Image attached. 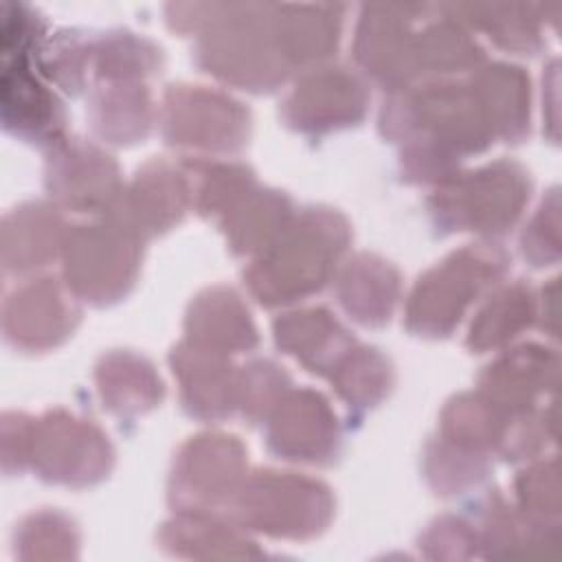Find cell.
<instances>
[{
	"mask_svg": "<svg viewBox=\"0 0 562 562\" xmlns=\"http://www.w3.org/2000/svg\"><path fill=\"white\" fill-rule=\"evenodd\" d=\"M347 244L349 226L340 213L303 209L246 270V283L263 305L303 299L329 281Z\"/></svg>",
	"mask_w": 562,
	"mask_h": 562,
	"instance_id": "1",
	"label": "cell"
},
{
	"mask_svg": "<svg viewBox=\"0 0 562 562\" xmlns=\"http://www.w3.org/2000/svg\"><path fill=\"white\" fill-rule=\"evenodd\" d=\"M520 507L527 516L549 522L558 516V470L555 459L525 470L516 483Z\"/></svg>",
	"mask_w": 562,
	"mask_h": 562,
	"instance_id": "39",
	"label": "cell"
},
{
	"mask_svg": "<svg viewBox=\"0 0 562 562\" xmlns=\"http://www.w3.org/2000/svg\"><path fill=\"white\" fill-rule=\"evenodd\" d=\"M79 536L75 522L59 512H37L15 531L20 558H75Z\"/></svg>",
	"mask_w": 562,
	"mask_h": 562,
	"instance_id": "35",
	"label": "cell"
},
{
	"mask_svg": "<svg viewBox=\"0 0 562 562\" xmlns=\"http://www.w3.org/2000/svg\"><path fill=\"white\" fill-rule=\"evenodd\" d=\"M66 226L57 209L44 202H29L4 215L2 263L7 272L22 274L46 266L64 250Z\"/></svg>",
	"mask_w": 562,
	"mask_h": 562,
	"instance_id": "19",
	"label": "cell"
},
{
	"mask_svg": "<svg viewBox=\"0 0 562 562\" xmlns=\"http://www.w3.org/2000/svg\"><path fill=\"white\" fill-rule=\"evenodd\" d=\"M46 189L61 206L79 213H110L123 193L116 162L81 138L53 147L46 160Z\"/></svg>",
	"mask_w": 562,
	"mask_h": 562,
	"instance_id": "11",
	"label": "cell"
},
{
	"mask_svg": "<svg viewBox=\"0 0 562 562\" xmlns=\"http://www.w3.org/2000/svg\"><path fill=\"white\" fill-rule=\"evenodd\" d=\"M160 119L167 143L193 151H239L250 134L248 110L202 86H169Z\"/></svg>",
	"mask_w": 562,
	"mask_h": 562,
	"instance_id": "9",
	"label": "cell"
},
{
	"mask_svg": "<svg viewBox=\"0 0 562 562\" xmlns=\"http://www.w3.org/2000/svg\"><path fill=\"white\" fill-rule=\"evenodd\" d=\"M485 452L465 448L446 437H437L426 446L424 472L432 490L439 494H461L476 487L487 476Z\"/></svg>",
	"mask_w": 562,
	"mask_h": 562,
	"instance_id": "34",
	"label": "cell"
},
{
	"mask_svg": "<svg viewBox=\"0 0 562 562\" xmlns=\"http://www.w3.org/2000/svg\"><path fill=\"white\" fill-rule=\"evenodd\" d=\"M507 255L494 244H472L428 270L415 285L406 325L419 336H448L465 307L507 270Z\"/></svg>",
	"mask_w": 562,
	"mask_h": 562,
	"instance_id": "4",
	"label": "cell"
},
{
	"mask_svg": "<svg viewBox=\"0 0 562 562\" xmlns=\"http://www.w3.org/2000/svg\"><path fill=\"white\" fill-rule=\"evenodd\" d=\"M463 22L481 29L498 46L518 53H533L540 46L538 15L527 4H459Z\"/></svg>",
	"mask_w": 562,
	"mask_h": 562,
	"instance_id": "32",
	"label": "cell"
},
{
	"mask_svg": "<svg viewBox=\"0 0 562 562\" xmlns=\"http://www.w3.org/2000/svg\"><path fill=\"white\" fill-rule=\"evenodd\" d=\"M329 378L347 406L371 408L389 393L393 369L378 349L356 345Z\"/></svg>",
	"mask_w": 562,
	"mask_h": 562,
	"instance_id": "33",
	"label": "cell"
},
{
	"mask_svg": "<svg viewBox=\"0 0 562 562\" xmlns=\"http://www.w3.org/2000/svg\"><path fill=\"white\" fill-rule=\"evenodd\" d=\"M79 321L72 294L53 277L33 279L4 303L2 329L9 345L24 351H44L68 338Z\"/></svg>",
	"mask_w": 562,
	"mask_h": 562,
	"instance_id": "13",
	"label": "cell"
},
{
	"mask_svg": "<svg viewBox=\"0 0 562 562\" xmlns=\"http://www.w3.org/2000/svg\"><path fill=\"white\" fill-rule=\"evenodd\" d=\"M338 301L340 305L362 325H384L395 307L400 294L397 270L375 257L356 255L338 277Z\"/></svg>",
	"mask_w": 562,
	"mask_h": 562,
	"instance_id": "23",
	"label": "cell"
},
{
	"mask_svg": "<svg viewBox=\"0 0 562 562\" xmlns=\"http://www.w3.org/2000/svg\"><path fill=\"white\" fill-rule=\"evenodd\" d=\"M97 389L103 406L116 415H138L162 397V382L149 360L132 351H112L97 364Z\"/></svg>",
	"mask_w": 562,
	"mask_h": 562,
	"instance_id": "25",
	"label": "cell"
},
{
	"mask_svg": "<svg viewBox=\"0 0 562 562\" xmlns=\"http://www.w3.org/2000/svg\"><path fill=\"white\" fill-rule=\"evenodd\" d=\"M2 121L11 134L29 143L55 147L64 140V108L33 77L26 57L2 61Z\"/></svg>",
	"mask_w": 562,
	"mask_h": 562,
	"instance_id": "16",
	"label": "cell"
},
{
	"mask_svg": "<svg viewBox=\"0 0 562 562\" xmlns=\"http://www.w3.org/2000/svg\"><path fill=\"white\" fill-rule=\"evenodd\" d=\"M369 103L364 83L347 68H316L290 92L283 121L305 134H325L362 121Z\"/></svg>",
	"mask_w": 562,
	"mask_h": 562,
	"instance_id": "12",
	"label": "cell"
},
{
	"mask_svg": "<svg viewBox=\"0 0 562 562\" xmlns=\"http://www.w3.org/2000/svg\"><path fill=\"white\" fill-rule=\"evenodd\" d=\"M160 544L169 553L187 558L259 555L255 542L244 538L237 529L193 512H180L178 518L167 522L160 531Z\"/></svg>",
	"mask_w": 562,
	"mask_h": 562,
	"instance_id": "28",
	"label": "cell"
},
{
	"mask_svg": "<svg viewBox=\"0 0 562 562\" xmlns=\"http://www.w3.org/2000/svg\"><path fill=\"white\" fill-rule=\"evenodd\" d=\"M522 255L533 266H549L558 259V193L551 191L533 222L522 235Z\"/></svg>",
	"mask_w": 562,
	"mask_h": 562,
	"instance_id": "42",
	"label": "cell"
},
{
	"mask_svg": "<svg viewBox=\"0 0 562 562\" xmlns=\"http://www.w3.org/2000/svg\"><path fill=\"white\" fill-rule=\"evenodd\" d=\"M33 419L22 413H7L2 419V463L7 472L22 470L31 463Z\"/></svg>",
	"mask_w": 562,
	"mask_h": 562,
	"instance_id": "43",
	"label": "cell"
},
{
	"mask_svg": "<svg viewBox=\"0 0 562 562\" xmlns=\"http://www.w3.org/2000/svg\"><path fill=\"white\" fill-rule=\"evenodd\" d=\"M470 83L494 136L516 143L529 132V79L520 68L492 64Z\"/></svg>",
	"mask_w": 562,
	"mask_h": 562,
	"instance_id": "24",
	"label": "cell"
},
{
	"mask_svg": "<svg viewBox=\"0 0 562 562\" xmlns=\"http://www.w3.org/2000/svg\"><path fill=\"white\" fill-rule=\"evenodd\" d=\"M143 241L112 213L101 222L75 226L61 250L68 290L97 305L119 301L134 285Z\"/></svg>",
	"mask_w": 562,
	"mask_h": 562,
	"instance_id": "3",
	"label": "cell"
},
{
	"mask_svg": "<svg viewBox=\"0 0 562 562\" xmlns=\"http://www.w3.org/2000/svg\"><path fill=\"white\" fill-rule=\"evenodd\" d=\"M151 99L143 83H108L90 99V123L94 132L116 145L136 143L151 127Z\"/></svg>",
	"mask_w": 562,
	"mask_h": 562,
	"instance_id": "27",
	"label": "cell"
},
{
	"mask_svg": "<svg viewBox=\"0 0 562 562\" xmlns=\"http://www.w3.org/2000/svg\"><path fill=\"white\" fill-rule=\"evenodd\" d=\"M112 446L90 422L66 411H48L33 419L31 465L40 479L83 487L108 476Z\"/></svg>",
	"mask_w": 562,
	"mask_h": 562,
	"instance_id": "7",
	"label": "cell"
},
{
	"mask_svg": "<svg viewBox=\"0 0 562 562\" xmlns=\"http://www.w3.org/2000/svg\"><path fill=\"white\" fill-rule=\"evenodd\" d=\"M533 318V296L527 285L514 283L501 288L476 314V321L468 334V347L472 351L496 349L518 336Z\"/></svg>",
	"mask_w": 562,
	"mask_h": 562,
	"instance_id": "31",
	"label": "cell"
},
{
	"mask_svg": "<svg viewBox=\"0 0 562 562\" xmlns=\"http://www.w3.org/2000/svg\"><path fill=\"white\" fill-rule=\"evenodd\" d=\"M255 187V176L244 165L206 167L198 191V211L224 220Z\"/></svg>",
	"mask_w": 562,
	"mask_h": 562,
	"instance_id": "38",
	"label": "cell"
},
{
	"mask_svg": "<svg viewBox=\"0 0 562 562\" xmlns=\"http://www.w3.org/2000/svg\"><path fill=\"white\" fill-rule=\"evenodd\" d=\"M529 198V176L512 160H496L448 180L430 200L435 224L446 231L505 233Z\"/></svg>",
	"mask_w": 562,
	"mask_h": 562,
	"instance_id": "6",
	"label": "cell"
},
{
	"mask_svg": "<svg viewBox=\"0 0 562 562\" xmlns=\"http://www.w3.org/2000/svg\"><path fill=\"white\" fill-rule=\"evenodd\" d=\"M195 59L206 72L255 92L274 90L292 70L279 48L268 4H224L204 29Z\"/></svg>",
	"mask_w": 562,
	"mask_h": 562,
	"instance_id": "2",
	"label": "cell"
},
{
	"mask_svg": "<svg viewBox=\"0 0 562 562\" xmlns=\"http://www.w3.org/2000/svg\"><path fill=\"white\" fill-rule=\"evenodd\" d=\"M430 558H470L479 549V533L461 518H439L419 540Z\"/></svg>",
	"mask_w": 562,
	"mask_h": 562,
	"instance_id": "41",
	"label": "cell"
},
{
	"mask_svg": "<svg viewBox=\"0 0 562 562\" xmlns=\"http://www.w3.org/2000/svg\"><path fill=\"white\" fill-rule=\"evenodd\" d=\"M288 391V373L272 360H252L237 373V406L250 422L268 419Z\"/></svg>",
	"mask_w": 562,
	"mask_h": 562,
	"instance_id": "36",
	"label": "cell"
},
{
	"mask_svg": "<svg viewBox=\"0 0 562 562\" xmlns=\"http://www.w3.org/2000/svg\"><path fill=\"white\" fill-rule=\"evenodd\" d=\"M246 450L233 435L204 432L191 437L173 463L169 498L180 512L206 514L231 507L244 483Z\"/></svg>",
	"mask_w": 562,
	"mask_h": 562,
	"instance_id": "8",
	"label": "cell"
},
{
	"mask_svg": "<svg viewBox=\"0 0 562 562\" xmlns=\"http://www.w3.org/2000/svg\"><path fill=\"white\" fill-rule=\"evenodd\" d=\"M171 367L180 380L182 406L200 419H222L237 406V373L226 353L191 340L171 351Z\"/></svg>",
	"mask_w": 562,
	"mask_h": 562,
	"instance_id": "17",
	"label": "cell"
},
{
	"mask_svg": "<svg viewBox=\"0 0 562 562\" xmlns=\"http://www.w3.org/2000/svg\"><path fill=\"white\" fill-rule=\"evenodd\" d=\"M483 509L479 547L485 549V555H533L544 553L542 544H558L555 525L512 512L501 498H490Z\"/></svg>",
	"mask_w": 562,
	"mask_h": 562,
	"instance_id": "29",
	"label": "cell"
},
{
	"mask_svg": "<svg viewBox=\"0 0 562 562\" xmlns=\"http://www.w3.org/2000/svg\"><path fill=\"white\" fill-rule=\"evenodd\" d=\"M426 4H371L356 31L358 64L389 90L417 79V35Z\"/></svg>",
	"mask_w": 562,
	"mask_h": 562,
	"instance_id": "10",
	"label": "cell"
},
{
	"mask_svg": "<svg viewBox=\"0 0 562 562\" xmlns=\"http://www.w3.org/2000/svg\"><path fill=\"white\" fill-rule=\"evenodd\" d=\"M555 353L540 345H520L481 375V393L507 413H522L533 406L538 395L555 382Z\"/></svg>",
	"mask_w": 562,
	"mask_h": 562,
	"instance_id": "18",
	"label": "cell"
},
{
	"mask_svg": "<svg viewBox=\"0 0 562 562\" xmlns=\"http://www.w3.org/2000/svg\"><path fill=\"white\" fill-rule=\"evenodd\" d=\"M277 345L314 373L331 375L358 345L353 336L323 307L301 310L274 323Z\"/></svg>",
	"mask_w": 562,
	"mask_h": 562,
	"instance_id": "20",
	"label": "cell"
},
{
	"mask_svg": "<svg viewBox=\"0 0 562 562\" xmlns=\"http://www.w3.org/2000/svg\"><path fill=\"white\" fill-rule=\"evenodd\" d=\"M40 35H42V22L35 11H31L26 4H2V18H0L2 61L29 57Z\"/></svg>",
	"mask_w": 562,
	"mask_h": 562,
	"instance_id": "40",
	"label": "cell"
},
{
	"mask_svg": "<svg viewBox=\"0 0 562 562\" xmlns=\"http://www.w3.org/2000/svg\"><path fill=\"white\" fill-rule=\"evenodd\" d=\"M40 66L48 79L77 94L90 70V37L77 31L57 33L40 53Z\"/></svg>",
	"mask_w": 562,
	"mask_h": 562,
	"instance_id": "37",
	"label": "cell"
},
{
	"mask_svg": "<svg viewBox=\"0 0 562 562\" xmlns=\"http://www.w3.org/2000/svg\"><path fill=\"white\" fill-rule=\"evenodd\" d=\"M191 202L187 176L167 160H151L138 169L134 182L110 211L143 239L169 231L182 220Z\"/></svg>",
	"mask_w": 562,
	"mask_h": 562,
	"instance_id": "15",
	"label": "cell"
},
{
	"mask_svg": "<svg viewBox=\"0 0 562 562\" xmlns=\"http://www.w3.org/2000/svg\"><path fill=\"white\" fill-rule=\"evenodd\" d=\"M342 7H272L279 48L290 68L329 57L340 37Z\"/></svg>",
	"mask_w": 562,
	"mask_h": 562,
	"instance_id": "22",
	"label": "cell"
},
{
	"mask_svg": "<svg viewBox=\"0 0 562 562\" xmlns=\"http://www.w3.org/2000/svg\"><path fill=\"white\" fill-rule=\"evenodd\" d=\"M189 340L213 351H248L257 345V329L237 292L211 288L195 296L187 314Z\"/></svg>",
	"mask_w": 562,
	"mask_h": 562,
	"instance_id": "21",
	"label": "cell"
},
{
	"mask_svg": "<svg viewBox=\"0 0 562 562\" xmlns=\"http://www.w3.org/2000/svg\"><path fill=\"white\" fill-rule=\"evenodd\" d=\"M292 222L288 195L255 187L224 220L231 248L239 255H261Z\"/></svg>",
	"mask_w": 562,
	"mask_h": 562,
	"instance_id": "26",
	"label": "cell"
},
{
	"mask_svg": "<svg viewBox=\"0 0 562 562\" xmlns=\"http://www.w3.org/2000/svg\"><path fill=\"white\" fill-rule=\"evenodd\" d=\"M266 441L283 459L329 463L340 448V428L321 393L288 391L268 417Z\"/></svg>",
	"mask_w": 562,
	"mask_h": 562,
	"instance_id": "14",
	"label": "cell"
},
{
	"mask_svg": "<svg viewBox=\"0 0 562 562\" xmlns=\"http://www.w3.org/2000/svg\"><path fill=\"white\" fill-rule=\"evenodd\" d=\"M162 66L156 44L130 31H110L90 37V70L110 83L140 81Z\"/></svg>",
	"mask_w": 562,
	"mask_h": 562,
	"instance_id": "30",
	"label": "cell"
},
{
	"mask_svg": "<svg viewBox=\"0 0 562 562\" xmlns=\"http://www.w3.org/2000/svg\"><path fill=\"white\" fill-rule=\"evenodd\" d=\"M231 509L244 527L274 538L305 540L327 527L334 514V498L318 481L261 470L244 479Z\"/></svg>",
	"mask_w": 562,
	"mask_h": 562,
	"instance_id": "5",
	"label": "cell"
}]
</instances>
